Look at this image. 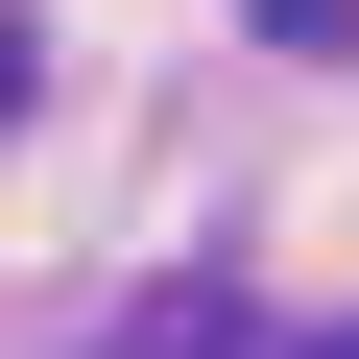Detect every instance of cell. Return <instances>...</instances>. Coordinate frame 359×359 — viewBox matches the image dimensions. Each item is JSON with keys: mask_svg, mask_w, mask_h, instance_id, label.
I'll return each mask as SVG.
<instances>
[{"mask_svg": "<svg viewBox=\"0 0 359 359\" xmlns=\"http://www.w3.org/2000/svg\"><path fill=\"white\" fill-rule=\"evenodd\" d=\"M264 25H335V0H264Z\"/></svg>", "mask_w": 359, "mask_h": 359, "instance_id": "obj_1", "label": "cell"}]
</instances>
